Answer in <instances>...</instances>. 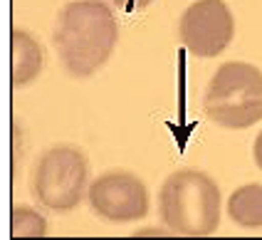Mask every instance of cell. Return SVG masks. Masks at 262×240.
I'll use <instances>...</instances> for the list:
<instances>
[{"label": "cell", "instance_id": "10", "mask_svg": "<svg viewBox=\"0 0 262 240\" xmlns=\"http://www.w3.org/2000/svg\"><path fill=\"white\" fill-rule=\"evenodd\" d=\"M151 3L154 0H112V5L117 10H121L124 15H139V13H144Z\"/></svg>", "mask_w": 262, "mask_h": 240}, {"label": "cell", "instance_id": "9", "mask_svg": "<svg viewBox=\"0 0 262 240\" xmlns=\"http://www.w3.org/2000/svg\"><path fill=\"white\" fill-rule=\"evenodd\" d=\"M10 230L13 238H42L47 235V221L28 206H15L10 215Z\"/></svg>", "mask_w": 262, "mask_h": 240}, {"label": "cell", "instance_id": "3", "mask_svg": "<svg viewBox=\"0 0 262 240\" xmlns=\"http://www.w3.org/2000/svg\"><path fill=\"white\" fill-rule=\"evenodd\" d=\"M205 117L223 129H248L262 119V72L248 62H225L203 97Z\"/></svg>", "mask_w": 262, "mask_h": 240}, {"label": "cell", "instance_id": "7", "mask_svg": "<svg viewBox=\"0 0 262 240\" xmlns=\"http://www.w3.org/2000/svg\"><path fill=\"white\" fill-rule=\"evenodd\" d=\"M42 70V47L30 32L15 28L13 30V87L32 84Z\"/></svg>", "mask_w": 262, "mask_h": 240}, {"label": "cell", "instance_id": "4", "mask_svg": "<svg viewBox=\"0 0 262 240\" xmlns=\"http://www.w3.org/2000/svg\"><path fill=\"white\" fill-rule=\"evenodd\" d=\"M89 164L74 146H55L45 151L35 168V195L50 210H72L84 198Z\"/></svg>", "mask_w": 262, "mask_h": 240}, {"label": "cell", "instance_id": "6", "mask_svg": "<svg viewBox=\"0 0 262 240\" xmlns=\"http://www.w3.org/2000/svg\"><path fill=\"white\" fill-rule=\"evenodd\" d=\"M89 208L106 223H131L148 215V188L136 173L106 171L89 186Z\"/></svg>", "mask_w": 262, "mask_h": 240}, {"label": "cell", "instance_id": "2", "mask_svg": "<svg viewBox=\"0 0 262 240\" xmlns=\"http://www.w3.org/2000/svg\"><path fill=\"white\" fill-rule=\"evenodd\" d=\"M159 213L168 230L210 235L220 223V188L203 171L181 168L161 183Z\"/></svg>", "mask_w": 262, "mask_h": 240}, {"label": "cell", "instance_id": "8", "mask_svg": "<svg viewBox=\"0 0 262 240\" xmlns=\"http://www.w3.org/2000/svg\"><path fill=\"white\" fill-rule=\"evenodd\" d=\"M228 215L243 228H262V183L240 186L228 198Z\"/></svg>", "mask_w": 262, "mask_h": 240}, {"label": "cell", "instance_id": "5", "mask_svg": "<svg viewBox=\"0 0 262 240\" xmlns=\"http://www.w3.org/2000/svg\"><path fill=\"white\" fill-rule=\"evenodd\" d=\"M178 35L190 55L201 60L218 57L233 42V13L223 0H195L178 20Z\"/></svg>", "mask_w": 262, "mask_h": 240}, {"label": "cell", "instance_id": "1", "mask_svg": "<svg viewBox=\"0 0 262 240\" xmlns=\"http://www.w3.org/2000/svg\"><path fill=\"white\" fill-rule=\"evenodd\" d=\"M119 40V25L104 0H70L55 28V50L62 67L77 79L106 64Z\"/></svg>", "mask_w": 262, "mask_h": 240}, {"label": "cell", "instance_id": "11", "mask_svg": "<svg viewBox=\"0 0 262 240\" xmlns=\"http://www.w3.org/2000/svg\"><path fill=\"white\" fill-rule=\"evenodd\" d=\"M252 156H255V164L262 168V132L255 139V146H252Z\"/></svg>", "mask_w": 262, "mask_h": 240}]
</instances>
